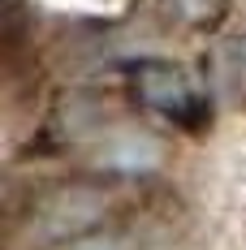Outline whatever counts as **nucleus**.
Listing matches in <instances>:
<instances>
[{
    "instance_id": "nucleus-1",
    "label": "nucleus",
    "mask_w": 246,
    "mask_h": 250,
    "mask_svg": "<svg viewBox=\"0 0 246 250\" xmlns=\"http://www.w3.org/2000/svg\"><path fill=\"white\" fill-rule=\"evenodd\" d=\"M134 207H138V194L117 173L112 177H69V181H56V186L39 190L30 199L22 233L35 246H52V242L82 237L91 229L121 225V220H130Z\"/></svg>"
},
{
    "instance_id": "nucleus-2",
    "label": "nucleus",
    "mask_w": 246,
    "mask_h": 250,
    "mask_svg": "<svg viewBox=\"0 0 246 250\" xmlns=\"http://www.w3.org/2000/svg\"><path fill=\"white\" fill-rule=\"evenodd\" d=\"M130 95L147 112L181 125V129H203L212 121V104H216L207 86H199L181 65L160 61V56H147V61L130 65Z\"/></svg>"
},
{
    "instance_id": "nucleus-3",
    "label": "nucleus",
    "mask_w": 246,
    "mask_h": 250,
    "mask_svg": "<svg viewBox=\"0 0 246 250\" xmlns=\"http://www.w3.org/2000/svg\"><path fill=\"white\" fill-rule=\"evenodd\" d=\"M203 86L224 108H246V35L216 39L203 52Z\"/></svg>"
},
{
    "instance_id": "nucleus-4",
    "label": "nucleus",
    "mask_w": 246,
    "mask_h": 250,
    "mask_svg": "<svg viewBox=\"0 0 246 250\" xmlns=\"http://www.w3.org/2000/svg\"><path fill=\"white\" fill-rule=\"evenodd\" d=\"M160 164V143L143 134V129H112L104 143H99V168L117 177H134V173H147Z\"/></svg>"
},
{
    "instance_id": "nucleus-5",
    "label": "nucleus",
    "mask_w": 246,
    "mask_h": 250,
    "mask_svg": "<svg viewBox=\"0 0 246 250\" xmlns=\"http://www.w3.org/2000/svg\"><path fill=\"white\" fill-rule=\"evenodd\" d=\"M35 250H147L143 233L138 229L121 225H108V229H91L82 237H69V242H52V246H35Z\"/></svg>"
},
{
    "instance_id": "nucleus-6",
    "label": "nucleus",
    "mask_w": 246,
    "mask_h": 250,
    "mask_svg": "<svg viewBox=\"0 0 246 250\" xmlns=\"http://www.w3.org/2000/svg\"><path fill=\"white\" fill-rule=\"evenodd\" d=\"M164 13L186 30H216L229 18V4L233 0H160Z\"/></svg>"
}]
</instances>
